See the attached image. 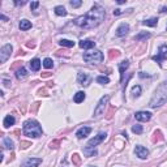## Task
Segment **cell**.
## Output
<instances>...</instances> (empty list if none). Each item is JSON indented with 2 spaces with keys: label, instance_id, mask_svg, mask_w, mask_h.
<instances>
[{
  "label": "cell",
  "instance_id": "obj_29",
  "mask_svg": "<svg viewBox=\"0 0 167 167\" xmlns=\"http://www.w3.org/2000/svg\"><path fill=\"white\" fill-rule=\"evenodd\" d=\"M130 93H132L133 97H138L141 94V86L140 85H135L132 88V91H130Z\"/></svg>",
  "mask_w": 167,
  "mask_h": 167
},
{
  "label": "cell",
  "instance_id": "obj_9",
  "mask_svg": "<svg viewBox=\"0 0 167 167\" xmlns=\"http://www.w3.org/2000/svg\"><path fill=\"white\" fill-rule=\"evenodd\" d=\"M91 78L90 76L88 75V73H84V72H80L77 76V82L80 84V85H84V86H88L89 84H90Z\"/></svg>",
  "mask_w": 167,
  "mask_h": 167
},
{
  "label": "cell",
  "instance_id": "obj_31",
  "mask_svg": "<svg viewBox=\"0 0 167 167\" xmlns=\"http://www.w3.org/2000/svg\"><path fill=\"white\" fill-rule=\"evenodd\" d=\"M72 162H73V164H75V166H80V164H81L80 155H78V154H73V155H72Z\"/></svg>",
  "mask_w": 167,
  "mask_h": 167
},
{
  "label": "cell",
  "instance_id": "obj_46",
  "mask_svg": "<svg viewBox=\"0 0 167 167\" xmlns=\"http://www.w3.org/2000/svg\"><path fill=\"white\" fill-rule=\"evenodd\" d=\"M3 82H4V85H5V86H9L10 81H8V80H3Z\"/></svg>",
  "mask_w": 167,
  "mask_h": 167
},
{
  "label": "cell",
  "instance_id": "obj_35",
  "mask_svg": "<svg viewBox=\"0 0 167 167\" xmlns=\"http://www.w3.org/2000/svg\"><path fill=\"white\" fill-rule=\"evenodd\" d=\"M59 145H60V140H55V141H52L51 144H50V148H54V149H57L59 148Z\"/></svg>",
  "mask_w": 167,
  "mask_h": 167
},
{
  "label": "cell",
  "instance_id": "obj_23",
  "mask_svg": "<svg viewBox=\"0 0 167 167\" xmlns=\"http://www.w3.org/2000/svg\"><path fill=\"white\" fill-rule=\"evenodd\" d=\"M3 145H4L5 149H9V150H12V149H13V141L10 140L9 137H5L4 140H3Z\"/></svg>",
  "mask_w": 167,
  "mask_h": 167
},
{
  "label": "cell",
  "instance_id": "obj_33",
  "mask_svg": "<svg viewBox=\"0 0 167 167\" xmlns=\"http://www.w3.org/2000/svg\"><path fill=\"white\" fill-rule=\"evenodd\" d=\"M132 132L137 133V135H141V133H142V125H140V124L133 125V127H132Z\"/></svg>",
  "mask_w": 167,
  "mask_h": 167
},
{
  "label": "cell",
  "instance_id": "obj_48",
  "mask_svg": "<svg viewBox=\"0 0 167 167\" xmlns=\"http://www.w3.org/2000/svg\"><path fill=\"white\" fill-rule=\"evenodd\" d=\"M0 18H1V20H3V21H8V18H7V17H5V16H4V14H1V16H0Z\"/></svg>",
  "mask_w": 167,
  "mask_h": 167
},
{
  "label": "cell",
  "instance_id": "obj_47",
  "mask_svg": "<svg viewBox=\"0 0 167 167\" xmlns=\"http://www.w3.org/2000/svg\"><path fill=\"white\" fill-rule=\"evenodd\" d=\"M14 4L16 5H23V4H25V1H14Z\"/></svg>",
  "mask_w": 167,
  "mask_h": 167
},
{
  "label": "cell",
  "instance_id": "obj_12",
  "mask_svg": "<svg viewBox=\"0 0 167 167\" xmlns=\"http://www.w3.org/2000/svg\"><path fill=\"white\" fill-rule=\"evenodd\" d=\"M135 153H136V155H137L138 158H141V159H146V157L149 155V150L146 148H144V146H141V145L136 146Z\"/></svg>",
  "mask_w": 167,
  "mask_h": 167
},
{
  "label": "cell",
  "instance_id": "obj_49",
  "mask_svg": "<svg viewBox=\"0 0 167 167\" xmlns=\"http://www.w3.org/2000/svg\"><path fill=\"white\" fill-rule=\"evenodd\" d=\"M125 1H127V0H119V1H117V4H124Z\"/></svg>",
  "mask_w": 167,
  "mask_h": 167
},
{
  "label": "cell",
  "instance_id": "obj_4",
  "mask_svg": "<svg viewBox=\"0 0 167 167\" xmlns=\"http://www.w3.org/2000/svg\"><path fill=\"white\" fill-rule=\"evenodd\" d=\"M84 60L89 64H99L103 60V54L99 50H94V51H89L84 54Z\"/></svg>",
  "mask_w": 167,
  "mask_h": 167
},
{
  "label": "cell",
  "instance_id": "obj_5",
  "mask_svg": "<svg viewBox=\"0 0 167 167\" xmlns=\"http://www.w3.org/2000/svg\"><path fill=\"white\" fill-rule=\"evenodd\" d=\"M108 99H110L108 95H104L99 99L98 104H97L95 110H94V117L98 119V117H101L102 115H104V110H106V106H107V103H108Z\"/></svg>",
  "mask_w": 167,
  "mask_h": 167
},
{
  "label": "cell",
  "instance_id": "obj_41",
  "mask_svg": "<svg viewBox=\"0 0 167 167\" xmlns=\"http://www.w3.org/2000/svg\"><path fill=\"white\" fill-rule=\"evenodd\" d=\"M38 93H39V95H47V91H46V89H41V90H39Z\"/></svg>",
  "mask_w": 167,
  "mask_h": 167
},
{
  "label": "cell",
  "instance_id": "obj_38",
  "mask_svg": "<svg viewBox=\"0 0 167 167\" xmlns=\"http://www.w3.org/2000/svg\"><path fill=\"white\" fill-rule=\"evenodd\" d=\"M38 107H39V103H38V102H35V103H34L33 106H31V111H33V112H35L37 110H38Z\"/></svg>",
  "mask_w": 167,
  "mask_h": 167
},
{
  "label": "cell",
  "instance_id": "obj_17",
  "mask_svg": "<svg viewBox=\"0 0 167 167\" xmlns=\"http://www.w3.org/2000/svg\"><path fill=\"white\" fill-rule=\"evenodd\" d=\"M14 117L12 116V115H7L5 116V119H4V121H3V125H4V128H9L10 125H13L14 124Z\"/></svg>",
  "mask_w": 167,
  "mask_h": 167
},
{
  "label": "cell",
  "instance_id": "obj_25",
  "mask_svg": "<svg viewBox=\"0 0 167 167\" xmlns=\"http://www.w3.org/2000/svg\"><path fill=\"white\" fill-rule=\"evenodd\" d=\"M59 44L63 47H73L75 46V42L69 41V39H61V41H59Z\"/></svg>",
  "mask_w": 167,
  "mask_h": 167
},
{
  "label": "cell",
  "instance_id": "obj_42",
  "mask_svg": "<svg viewBox=\"0 0 167 167\" xmlns=\"http://www.w3.org/2000/svg\"><path fill=\"white\" fill-rule=\"evenodd\" d=\"M121 13H123L121 9H115V10H114V14H115V16H119V14H121Z\"/></svg>",
  "mask_w": 167,
  "mask_h": 167
},
{
  "label": "cell",
  "instance_id": "obj_16",
  "mask_svg": "<svg viewBox=\"0 0 167 167\" xmlns=\"http://www.w3.org/2000/svg\"><path fill=\"white\" fill-rule=\"evenodd\" d=\"M78 46H80L81 48L89 50V48H93V47L95 46V42H93V41H80L78 42Z\"/></svg>",
  "mask_w": 167,
  "mask_h": 167
},
{
  "label": "cell",
  "instance_id": "obj_39",
  "mask_svg": "<svg viewBox=\"0 0 167 167\" xmlns=\"http://www.w3.org/2000/svg\"><path fill=\"white\" fill-rule=\"evenodd\" d=\"M38 7H39V3H38V1H33V3L30 4V8H31V9H35V8H38Z\"/></svg>",
  "mask_w": 167,
  "mask_h": 167
},
{
  "label": "cell",
  "instance_id": "obj_27",
  "mask_svg": "<svg viewBox=\"0 0 167 167\" xmlns=\"http://www.w3.org/2000/svg\"><path fill=\"white\" fill-rule=\"evenodd\" d=\"M149 37H150V33H146V31H144V33L137 34V35L135 37V39H136V41H144V39L149 38Z\"/></svg>",
  "mask_w": 167,
  "mask_h": 167
},
{
  "label": "cell",
  "instance_id": "obj_37",
  "mask_svg": "<svg viewBox=\"0 0 167 167\" xmlns=\"http://www.w3.org/2000/svg\"><path fill=\"white\" fill-rule=\"evenodd\" d=\"M29 146H31V142H28V141H21V148H22V149H28Z\"/></svg>",
  "mask_w": 167,
  "mask_h": 167
},
{
  "label": "cell",
  "instance_id": "obj_30",
  "mask_svg": "<svg viewBox=\"0 0 167 167\" xmlns=\"http://www.w3.org/2000/svg\"><path fill=\"white\" fill-rule=\"evenodd\" d=\"M84 153H85L86 157L97 155V150H94V149H91V150H90V148H85V149H84Z\"/></svg>",
  "mask_w": 167,
  "mask_h": 167
},
{
  "label": "cell",
  "instance_id": "obj_7",
  "mask_svg": "<svg viewBox=\"0 0 167 167\" xmlns=\"http://www.w3.org/2000/svg\"><path fill=\"white\" fill-rule=\"evenodd\" d=\"M12 46L10 44H5V46L1 47V50H0V63H5L8 60V57L10 56V54H12Z\"/></svg>",
  "mask_w": 167,
  "mask_h": 167
},
{
  "label": "cell",
  "instance_id": "obj_15",
  "mask_svg": "<svg viewBox=\"0 0 167 167\" xmlns=\"http://www.w3.org/2000/svg\"><path fill=\"white\" fill-rule=\"evenodd\" d=\"M129 67V61L128 60H123L121 63L119 64V72H120V81H123V78H124V72L125 69Z\"/></svg>",
  "mask_w": 167,
  "mask_h": 167
},
{
  "label": "cell",
  "instance_id": "obj_8",
  "mask_svg": "<svg viewBox=\"0 0 167 167\" xmlns=\"http://www.w3.org/2000/svg\"><path fill=\"white\" fill-rule=\"evenodd\" d=\"M166 59H167V46L166 44H162L158 50V55H157V56H153V60L161 65L162 60H166Z\"/></svg>",
  "mask_w": 167,
  "mask_h": 167
},
{
  "label": "cell",
  "instance_id": "obj_34",
  "mask_svg": "<svg viewBox=\"0 0 167 167\" xmlns=\"http://www.w3.org/2000/svg\"><path fill=\"white\" fill-rule=\"evenodd\" d=\"M119 54H120V52L117 51V50H110V51H108V57H110V59H114V57L119 56Z\"/></svg>",
  "mask_w": 167,
  "mask_h": 167
},
{
  "label": "cell",
  "instance_id": "obj_45",
  "mask_svg": "<svg viewBox=\"0 0 167 167\" xmlns=\"http://www.w3.org/2000/svg\"><path fill=\"white\" fill-rule=\"evenodd\" d=\"M159 12H161V13H164V12H167V7H162Z\"/></svg>",
  "mask_w": 167,
  "mask_h": 167
},
{
  "label": "cell",
  "instance_id": "obj_40",
  "mask_svg": "<svg viewBox=\"0 0 167 167\" xmlns=\"http://www.w3.org/2000/svg\"><path fill=\"white\" fill-rule=\"evenodd\" d=\"M115 111V107H111V110H110V111H108V114H107V119H111V117H112V112H114Z\"/></svg>",
  "mask_w": 167,
  "mask_h": 167
},
{
  "label": "cell",
  "instance_id": "obj_18",
  "mask_svg": "<svg viewBox=\"0 0 167 167\" xmlns=\"http://www.w3.org/2000/svg\"><path fill=\"white\" fill-rule=\"evenodd\" d=\"M30 68H31V70H34V72H38L39 70V68H41V60L39 59H33L30 61Z\"/></svg>",
  "mask_w": 167,
  "mask_h": 167
},
{
  "label": "cell",
  "instance_id": "obj_13",
  "mask_svg": "<svg viewBox=\"0 0 167 167\" xmlns=\"http://www.w3.org/2000/svg\"><path fill=\"white\" fill-rule=\"evenodd\" d=\"M128 31H129V25L125 22L120 23V26L116 29V35L117 37H124L128 34Z\"/></svg>",
  "mask_w": 167,
  "mask_h": 167
},
{
  "label": "cell",
  "instance_id": "obj_1",
  "mask_svg": "<svg viewBox=\"0 0 167 167\" xmlns=\"http://www.w3.org/2000/svg\"><path fill=\"white\" fill-rule=\"evenodd\" d=\"M104 16H106V12H104L103 8L98 4H94L93 8L86 14L76 18L75 23L84 29H93L95 26H98L104 20Z\"/></svg>",
  "mask_w": 167,
  "mask_h": 167
},
{
  "label": "cell",
  "instance_id": "obj_32",
  "mask_svg": "<svg viewBox=\"0 0 167 167\" xmlns=\"http://www.w3.org/2000/svg\"><path fill=\"white\" fill-rule=\"evenodd\" d=\"M43 67H44V68H47V69H50V68L54 67V63H52V60H51V59H48V57H47V59H44V60H43Z\"/></svg>",
  "mask_w": 167,
  "mask_h": 167
},
{
  "label": "cell",
  "instance_id": "obj_14",
  "mask_svg": "<svg viewBox=\"0 0 167 167\" xmlns=\"http://www.w3.org/2000/svg\"><path fill=\"white\" fill-rule=\"evenodd\" d=\"M90 132H91V128L90 127H82V128H80V129L77 130L76 136H77V138H85Z\"/></svg>",
  "mask_w": 167,
  "mask_h": 167
},
{
  "label": "cell",
  "instance_id": "obj_28",
  "mask_svg": "<svg viewBox=\"0 0 167 167\" xmlns=\"http://www.w3.org/2000/svg\"><path fill=\"white\" fill-rule=\"evenodd\" d=\"M153 142H157V141H162L163 140V137H162V133H161V130H155V132L153 133Z\"/></svg>",
  "mask_w": 167,
  "mask_h": 167
},
{
  "label": "cell",
  "instance_id": "obj_44",
  "mask_svg": "<svg viewBox=\"0 0 167 167\" xmlns=\"http://www.w3.org/2000/svg\"><path fill=\"white\" fill-rule=\"evenodd\" d=\"M26 46H28L29 48H34V47H35V44H34V43H30V42H28V43H26Z\"/></svg>",
  "mask_w": 167,
  "mask_h": 167
},
{
  "label": "cell",
  "instance_id": "obj_10",
  "mask_svg": "<svg viewBox=\"0 0 167 167\" xmlns=\"http://www.w3.org/2000/svg\"><path fill=\"white\" fill-rule=\"evenodd\" d=\"M42 163L41 158H29L21 164V167H38Z\"/></svg>",
  "mask_w": 167,
  "mask_h": 167
},
{
  "label": "cell",
  "instance_id": "obj_22",
  "mask_svg": "<svg viewBox=\"0 0 167 167\" xmlns=\"http://www.w3.org/2000/svg\"><path fill=\"white\" fill-rule=\"evenodd\" d=\"M31 28V22L29 20H21L20 21V29L21 30H29Z\"/></svg>",
  "mask_w": 167,
  "mask_h": 167
},
{
  "label": "cell",
  "instance_id": "obj_6",
  "mask_svg": "<svg viewBox=\"0 0 167 167\" xmlns=\"http://www.w3.org/2000/svg\"><path fill=\"white\" fill-rule=\"evenodd\" d=\"M106 136H107V135H106V133H104V132H99L98 135H97V136H94V137L91 138V140H89L88 146H86V148L94 149L97 145H99V144H101L103 140H106Z\"/></svg>",
  "mask_w": 167,
  "mask_h": 167
},
{
  "label": "cell",
  "instance_id": "obj_26",
  "mask_svg": "<svg viewBox=\"0 0 167 167\" xmlns=\"http://www.w3.org/2000/svg\"><path fill=\"white\" fill-rule=\"evenodd\" d=\"M97 82L102 84V85H106V84H110V78L107 76H98L97 77Z\"/></svg>",
  "mask_w": 167,
  "mask_h": 167
},
{
  "label": "cell",
  "instance_id": "obj_24",
  "mask_svg": "<svg viewBox=\"0 0 167 167\" xmlns=\"http://www.w3.org/2000/svg\"><path fill=\"white\" fill-rule=\"evenodd\" d=\"M55 13H56L57 16H67V10H65V8L63 7V5L55 7Z\"/></svg>",
  "mask_w": 167,
  "mask_h": 167
},
{
  "label": "cell",
  "instance_id": "obj_43",
  "mask_svg": "<svg viewBox=\"0 0 167 167\" xmlns=\"http://www.w3.org/2000/svg\"><path fill=\"white\" fill-rule=\"evenodd\" d=\"M50 76H51V73H48V72L42 73V78H47V77H50Z\"/></svg>",
  "mask_w": 167,
  "mask_h": 167
},
{
  "label": "cell",
  "instance_id": "obj_11",
  "mask_svg": "<svg viewBox=\"0 0 167 167\" xmlns=\"http://www.w3.org/2000/svg\"><path fill=\"white\" fill-rule=\"evenodd\" d=\"M135 117H136V120H138V121H149L151 117V114L148 111H138L135 114Z\"/></svg>",
  "mask_w": 167,
  "mask_h": 167
},
{
  "label": "cell",
  "instance_id": "obj_3",
  "mask_svg": "<svg viewBox=\"0 0 167 167\" xmlns=\"http://www.w3.org/2000/svg\"><path fill=\"white\" fill-rule=\"evenodd\" d=\"M23 135L28 136V137H39V136H42V127L39 125L38 121H35V120H26L25 123H23Z\"/></svg>",
  "mask_w": 167,
  "mask_h": 167
},
{
  "label": "cell",
  "instance_id": "obj_2",
  "mask_svg": "<svg viewBox=\"0 0 167 167\" xmlns=\"http://www.w3.org/2000/svg\"><path fill=\"white\" fill-rule=\"evenodd\" d=\"M167 102V81H163L158 88L154 91V95L151 98L149 106L151 108H157V107H161L162 104H164Z\"/></svg>",
  "mask_w": 167,
  "mask_h": 167
},
{
  "label": "cell",
  "instance_id": "obj_21",
  "mask_svg": "<svg viewBox=\"0 0 167 167\" xmlns=\"http://www.w3.org/2000/svg\"><path fill=\"white\" fill-rule=\"evenodd\" d=\"M142 23L145 26H151V28H153V26H157V23H158V18L151 17V18H149V20H145Z\"/></svg>",
  "mask_w": 167,
  "mask_h": 167
},
{
  "label": "cell",
  "instance_id": "obj_36",
  "mask_svg": "<svg viewBox=\"0 0 167 167\" xmlns=\"http://www.w3.org/2000/svg\"><path fill=\"white\" fill-rule=\"evenodd\" d=\"M81 4H82V1H81V0H73V1H70V5H72L73 8H78Z\"/></svg>",
  "mask_w": 167,
  "mask_h": 167
},
{
  "label": "cell",
  "instance_id": "obj_19",
  "mask_svg": "<svg viewBox=\"0 0 167 167\" xmlns=\"http://www.w3.org/2000/svg\"><path fill=\"white\" fill-rule=\"evenodd\" d=\"M26 76H28V70H26L23 67H21L20 69L16 70V77H17L18 80H22V78H25Z\"/></svg>",
  "mask_w": 167,
  "mask_h": 167
},
{
  "label": "cell",
  "instance_id": "obj_20",
  "mask_svg": "<svg viewBox=\"0 0 167 167\" xmlns=\"http://www.w3.org/2000/svg\"><path fill=\"white\" fill-rule=\"evenodd\" d=\"M85 93L84 91H77V93L75 94V97H73V101L76 102V103H81V102H84V99H85Z\"/></svg>",
  "mask_w": 167,
  "mask_h": 167
}]
</instances>
